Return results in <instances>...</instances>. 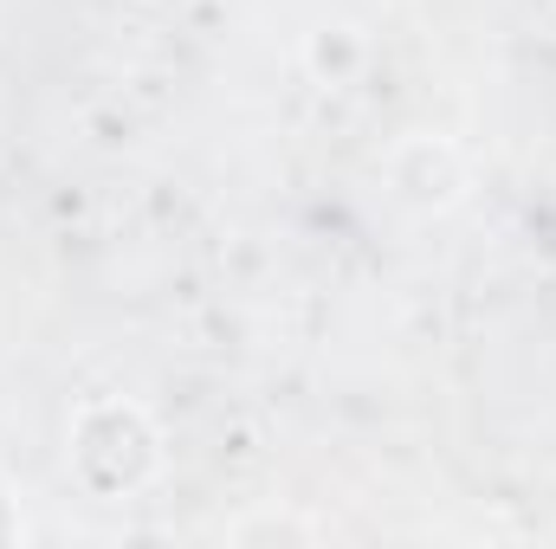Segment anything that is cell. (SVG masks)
<instances>
[{
	"label": "cell",
	"instance_id": "2",
	"mask_svg": "<svg viewBox=\"0 0 556 549\" xmlns=\"http://www.w3.org/2000/svg\"><path fill=\"white\" fill-rule=\"evenodd\" d=\"M13 531H20V524H13V505H7V485H0V544H7Z\"/></svg>",
	"mask_w": 556,
	"mask_h": 549
},
{
	"label": "cell",
	"instance_id": "1",
	"mask_svg": "<svg viewBox=\"0 0 556 549\" xmlns=\"http://www.w3.org/2000/svg\"><path fill=\"white\" fill-rule=\"evenodd\" d=\"M72 472L85 491L117 498L155 472V433L130 401H91L72 426Z\"/></svg>",
	"mask_w": 556,
	"mask_h": 549
}]
</instances>
